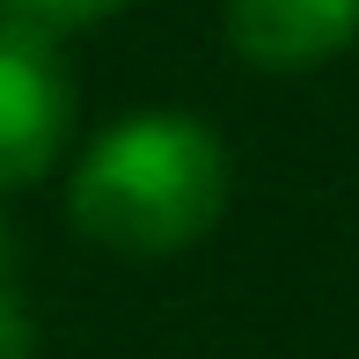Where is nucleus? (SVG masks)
I'll return each instance as SVG.
<instances>
[{"mask_svg":"<svg viewBox=\"0 0 359 359\" xmlns=\"http://www.w3.org/2000/svg\"><path fill=\"white\" fill-rule=\"evenodd\" d=\"M227 44L264 74H308L359 44V0H227Z\"/></svg>","mask_w":359,"mask_h":359,"instance_id":"7ed1b4c3","label":"nucleus"},{"mask_svg":"<svg viewBox=\"0 0 359 359\" xmlns=\"http://www.w3.org/2000/svg\"><path fill=\"white\" fill-rule=\"evenodd\" d=\"M118 8H133V0H0V22L29 29V37H44V44H67L74 29L110 22Z\"/></svg>","mask_w":359,"mask_h":359,"instance_id":"20e7f679","label":"nucleus"},{"mask_svg":"<svg viewBox=\"0 0 359 359\" xmlns=\"http://www.w3.org/2000/svg\"><path fill=\"white\" fill-rule=\"evenodd\" d=\"M0 271H8V227H0ZM0 286H8V279H0Z\"/></svg>","mask_w":359,"mask_h":359,"instance_id":"423d86ee","label":"nucleus"},{"mask_svg":"<svg viewBox=\"0 0 359 359\" xmlns=\"http://www.w3.org/2000/svg\"><path fill=\"white\" fill-rule=\"evenodd\" d=\"M0 359H37V330H29V308L0 286Z\"/></svg>","mask_w":359,"mask_h":359,"instance_id":"39448f33","label":"nucleus"},{"mask_svg":"<svg viewBox=\"0 0 359 359\" xmlns=\"http://www.w3.org/2000/svg\"><path fill=\"white\" fill-rule=\"evenodd\" d=\"M67 213L118 257H176L227 213V147L205 118L140 110L74 161Z\"/></svg>","mask_w":359,"mask_h":359,"instance_id":"f257e3e1","label":"nucleus"},{"mask_svg":"<svg viewBox=\"0 0 359 359\" xmlns=\"http://www.w3.org/2000/svg\"><path fill=\"white\" fill-rule=\"evenodd\" d=\"M74 133V74L59 44L0 22V191H29L52 176Z\"/></svg>","mask_w":359,"mask_h":359,"instance_id":"f03ea898","label":"nucleus"}]
</instances>
